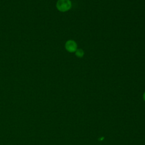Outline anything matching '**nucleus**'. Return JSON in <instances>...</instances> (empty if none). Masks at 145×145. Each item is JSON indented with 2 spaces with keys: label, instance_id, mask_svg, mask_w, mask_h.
Instances as JSON below:
<instances>
[{
  "label": "nucleus",
  "instance_id": "f03ea898",
  "mask_svg": "<svg viewBox=\"0 0 145 145\" xmlns=\"http://www.w3.org/2000/svg\"><path fill=\"white\" fill-rule=\"evenodd\" d=\"M65 49L70 53H73L76 51L77 49V44L76 42L74 40H70L66 41L65 45Z\"/></svg>",
  "mask_w": 145,
  "mask_h": 145
},
{
  "label": "nucleus",
  "instance_id": "7ed1b4c3",
  "mask_svg": "<svg viewBox=\"0 0 145 145\" xmlns=\"http://www.w3.org/2000/svg\"><path fill=\"white\" fill-rule=\"evenodd\" d=\"M75 52V55L79 58H82L84 56V51L82 49H77L76 50Z\"/></svg>",
  "mask_w": 145,
  "mask_h": 145
},
{
  "label": "nucleus",
  "instance_id": "f257e3e1",
  "mask_svg": "<svg viewBox=\"0 0 145 145\" xmlns=\"http://www.w3.org/2000/svg\"><path fill=\"white\" fill-rule=\"evenodd\" d=\"M71 2L70 0H58L56 7L61 12H66L71 8Z\"/></svg>",
  "mask_w": 145,
  "mask_h": 145
},
{
  "label": "nucleus",
  "instance_id": "20e7f679",
  "mask_svg": "<svg viewBox=\"0 0 145 145\" xmlns=\"http://www.w3.org/2000/svg\"><path fill=\"white\" fill-rule=\"evenodd\" d=\"M143 99L144 101H145V92H144V93L143 95Z\"/></svg>",
  "mask_w": 145,
  "mask_h": 145
}]
</instances>
